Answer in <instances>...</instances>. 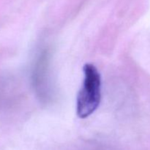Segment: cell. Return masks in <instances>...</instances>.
<instances>
[{"label":"cell","mask_w":150,"mask_h":150,"mask_svg":"<svg viewBox=\"0 0 150 150\" xmlns=\"http://www.w3.org/2000/svg\"><path fill=\"white\" fill-rule=\"evenodd\" d=\"M83 85L77 96L76 111L79 117L84 119L93 114L101 100V77L98 69L92 64L83 67Z\"/></svg>","instance_id":"6da1fadb"}]
</instances>
